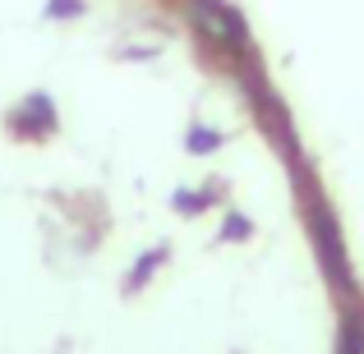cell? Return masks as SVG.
Here are the masks:
<instances>
[{
  "label": "cell",
  "mask_w": 364,
  "mask_h": 354,
  "mask_svg": "<svg viewBox=\"0 0 364 354\" xmlns=\"http://www.w3.org/2000/svg\"><path fill=\"white\" fill-rule=\"evenodd\" d=\"M194 23L203 28L213 42H222V46H231V51H240L245 46V33H240V18L231 14V9H222L217 0H194Z\"/></svg>",
  "instance_id": "cell-1"
}]
</instances>
